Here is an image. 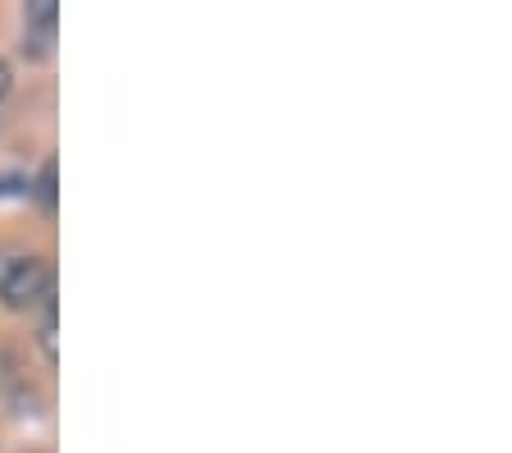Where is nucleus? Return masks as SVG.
I'll return each instance as SVG.
<instances>
[{"mask_svg": "<svg viewBox=\"0 0 512 453\" xmlns=\"http://www.w3.org/2000/svg\"><path fill=\"white\" fill-rule=\"evenodd\" d=\"M55 293V275L37 252L0 248V302L23 312V307H46Z\"/></svg>", "mask_w": 512, "mask_h": 453, "instance_id": "1", "label": "nucleus"}, {"mask_svg": "<svg viewBox=\"0 0 512 453\" xmlns=\"http://www.w3.org/2000/svg\"><path fill=\"white\" fill-rule=\"evenodd\" d=\"M55 23H60V10H55V0H32L28 14H23V55H32V60L51 55V46H55Z\"/></svg>", "mask_w": 512, "mask_h": 453, "instance_id": "2", "label": "nucleus"}, {"mask_svg": "<svg viewBox=\"0 0 512 453\" xmlns=\"http://www.w3.org/2000/svg\"><path fill=\"white\" fill-rule=\"evenodd\" d=\"M37 202H42L46 211L55 206V161L42 165V179H37Z\"/></svg>", "mask_w": 512, "mask_h": 453, "instance_id": "3", "label": "nucleus"}, {"mask_svg": "<svg viewBox=\"0 0 512 453\" xmlns=\"http://www.w3.org/2000/svg\"><path fill=\"white\" fill-rule=\"evenodd\" d=\"M42 348H46V357L55 362V302H46L42 307Z\"/></svg>", "mask_w": 512, "mask_h": 453, "instance_id": "4", "label": "nucleus"}, {"mask_svg": "<svg viewBox=\"0 0 512 453\" xmlns=\"http://www.w3.org/2000/svg\"><path fill=\"white\" fill-rule=\"evenodd\" d=\"M5 92H10V65L0 60V101H5Z\"/></svg>", "mask_w": 512, "mask_h": 453, "instance_id": "5", "label": "nucleus"}]
</instances>
